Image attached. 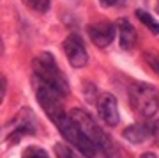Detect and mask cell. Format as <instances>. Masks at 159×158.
Here are the masks:
<instances>
[{"label":"cell","mask_w":159,"mask_h":158,"mask_svg":"<svg viewBox=\"0 0 159 158\" xmlns=\"http://www.w3.org/2000/svg\"><path fill=\"white\" fill-rule=\"evenodd\" d=\"M143 59H145V62L150 66V69H152L154 73L159 75V52L147 50L145 53H143Z\"/></svg>","instance_id":"obj_12"},{"label":"cell","mask_w":159,"mask_h":158,"mask_svg":"<svg viewBox=\"0 0 159 158\" xmlns=\"http://www.w3.org/2000/svg\"><path fill=\"white\" fill-rule=\"evenodd\" d=\"M125 141L133 142V144H142L152 137V124H145V123H138V124H131L122 131Z\"/></svg>","instance_id":"obj_10"},{"label":"cell","mask_w":159,"mask_h":158,"mask_svg":"<svg viewBox=\"0 0 159 158\" xmlns=\"http://www.w3.org/2000/svg\"><path fill=\"white\" fill-rule=\"evenodd\" d=\"M152 137H156L159 141V119L152 123Z\"/></svg>","instance_id":"obj_17"},{"label":"cell","mask_w":159,"mask_h":158,"mask_svg":"<svg viewBox=\"0 0 159 158\" xmlns=\"http://www.w3.org/2000/svg\"><path fill=\"white\" fill-rule=\"evenodd\" d=\"M27 4L37 12H48L51 6V0H27Z\"/></svg>","instance_id":"obj_15"},{"label":"cell","mask_w":159,"mask_h":158,"mask_svg":"<svg viewBox=\"0 0 159 158\" xmlns=\"http://www.w3.org/2000/svg\"><path fill=\"white\" fill-rule=\"evenodd\" d=\"M55 156L57 158H81L76 151H73L69 146L66 144H55Z\"/></svg>","instance_id":"obj_13"},{"label":"cell","mask_w":159,"mask_h":158,"mask_svg":"<svg viewBox=\"0 0 159 158\" xmlns=\"http://www.w3.org/2000/svg\"><path fill=\"white\" fill-rule=\"evenodd\" d=\"M157 12H159V6H157Z\"/></svg>","instance_id":"obj_19"},{"label":"cell","mask_w":159,"mask_h":158,"mask_svg":"<svg viewBox=\"0 0 159 158\" xmlns=\"http://www.w3.org/2000/svg\"><path fill=\"white\" fill-rule=\"evenodd\" d=\"M34 87H35V96H37V101L44 112L48 114V117L57 124L58 121H62L67 114L64 110V105H62V98L57 91L50 87L48 84H44L43 80H39L37 77L34 78Z\"/></svg>","instance_id":"obj_5"},{"label":"cell","mask_w":159,"mask_h":158,"mask_svg":"<svg viewBox=\"0 0 159 158\" xmlns=\"http://www.w3.org/2000/svg\"><path fill=\"white\" fill-rule=\"evenodd\" d=\"M64 53L67 57L69 64L76 69L85 68L87 62H89L87 48H85V45H83L81 37L76 36V34H71V36L66 37V41H64Z\"/></svg>","instance_id":"obj_6"},{"label":"cell","mask_w":159,"mask_h":158,"mask_svg":"<svg viewBox=\"0 0 159 158\" xmlns=\"http://www.w3.org/2000/svg\"><path fill=\"white\" fill-rule=\"evenodd\" d=\"M34 75L39 80H43L44 84H48L50 87H53L60 96L66 98L69 94L67 80H66L62 71L58 69L57 62H55V59H53L51 53L44 52L43 55L37 57L34 61Z\"/></svg>","instance_id":"obj_2"},{"label":"cell","mask_w":159,"mask_h":158,"mask_svg":"<svg viewBox=\"0 0 159 158\" xmlns=\"http://www.w3.org/2000/svg\"><path fill=\"white\" fill-rule=\"evenodd\" d=\"M117 32H119V43L122 50H133L136 46L138 34L136 28L129 23V20H125V18L117 20Z\"/></svg>","instance_id":"obj_9"},{"label":"cell","mask_w":159,"mask_h":158,"mask_svg":"<svg viewBox=\"0 0 159 158\" xmlns=\"http://www.w3.org/2000/svg\"><path fill=\"white\" fill-rule=\"evenodd\" d=\"M129 101L133 108L140 114L142 117L148 119L156 116L159 108V94L157 89L150 84H142V82H133L129 85Z\"/></svg>","instance_id":"obj_3"},{"label":"cell","mask_w":159,"mask_h":158,"mask_svg":"<svg viewBox=\"0 0 159 158\" xmlns=\"http://www.w3.org/2000/svg\"><path fill=\"white\" fill-rule=\"evenodd\" d=\"M97 110H99L101 119L106 124H110V126L119 124L120 116H119L117 100H115L113 94H110V92H102V94H99V100H97Z\"/></svg>","instance_id":"obj_8"},{"label":"cell","mask_w":159,"mask_h":158,"mask_svg":"<svg viewBox=\"0 0 159 158\" xmlns=\"http://www.w3.org/2000/svg\"><path fill=\"white\" fill-rule=\"evenodd\" d=\"M140 158H157V156H156L154 153H143V155H142Z\"/></svg>","instance_id":"obj_18"},{"label":"cell","mask_w":159,"mask_h":158,"mask_svg":"<svg viewBox=\"0 0 159 158\" xmlns=\"http://www.w3.org/2000/svg\"><path fill=\"white\" fill-rule=\"evenodd\" d=\"M71 116H73V119L78 123L80 128L94 141V144L99 147V151H101L104 156L106 158H120L119 151H117V146L111 142V139L102 131V128L89 116V114L83 112V110H80V108H76V110H73Z\"/></svg>","instance_id":"obj_1"},{"label":"cell","mask_w":159,"mask_h":158,"mask_svg":"<svg viewBox=\"0 0 159 158\" xmlns=\"http://www.w3.org/2000/svg\"><path fill=\"white\" fill-rule=\"evenodd\" d=\"M99 4L102 7H113V6H122L124 0H99Z\"/></svg>","instance_id":"obj_16"},{"label":"cell","mask_w":159,"mask_h":158,"mask_svg":"<svg viewBox=\"0 0 159 158\" xmlns=\"http://www.w3.org/2000/svg\"><path fill=\"white\" fill-rule=\"evenodd\" d=\"M55 126H57L58 131L62 133V137H66V141L71 142L83 156H87V158H96L97 156L99 147H97L96 144H94V141L78 126V123L73 119V116H66V117H64L62 121H58Z\"/></svg>","instance_id":"obj_4"},{"label":"cell","mask_w":159,"mask_h":158,"mask_svg":"<svg viewBox=\"0 0 159 158\" xmlns=\"http://www.w3.org/2000/svg\"><path fill=\"white\" fill-rule=\"evenodd\" d=\"M21 158H50V155L43 149V147H37V146H30L23 151Z\"/></svg>","instance_id":"obj_14"},{"label":"cell","mask_w":159,"mask_h":158,"mask_svg":"<svg viewBox=\"0 0 159 158\" xmlns=\"http://www.w3.org/2000/svg\"><path fill=\"white\" fill-rule=\"evenodd\" d=\"M136 18L143 23V25H145V27L148 28V30H150V32H152V34H156V36L159 34V22L152 16V14H148L147 11H142V9H138V11H136Z\"/></svg>","instance_id":"obj_11"},{"label":"cell","mask_w":159,"mask_h":158,"mask_svg":"<svg viewBox=\"0 0 159 158\" xmlns=\"http://www.w3.org/2000/svg\"><path fill=\"white\" fill-rule=\"evenodd\" d=\"M89 37L97 48H106V46L115 39V32H117V25H113L108 20H102V22H96L90 23L89 28Z\"/></svg>","instance_id":"obj_7"}]
</instances>
